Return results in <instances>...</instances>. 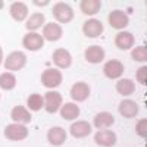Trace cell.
Instances as JSON below:
<instances>
[{"instance_id":"1","label":"cell","mask_w":147,"mask_h":147,"mask_svg":"<svg viewBox=\"0 0 147 147\" xmlns=\"http://www.w3.org/2000/svg\"><path fill=\"white\" fill-rule=\"evenodd\" d=\"M62 74L56 68H47L43 74H41V84L46 88H56L62 84Z\"/></svg>"},{"instance_id":"2","label":"cell","mask_w":147,"mask_h":147,"mask_svg":"<svg viewBox=\"0 0 147 147\" xmlns=\"http://www.w3.org/2000/svg\"><path fill=\"white\" fill-rule=\"evenodd\" d=\"M53 16L60 22V24H68L74 19V9L65 3V2H57L53 6Z\"/></svg>"},{"instance_id":"3","label":"cell","mask_w":147,"mask_h":147,"mask_svg":"<svg viewBox=\"0 0 147 147\" xmlns=\"http://www.w3.org/2000/svg\"><path fill=\"white\" fill-rule=\"evenodd\" d=\"M5 137L10 141H21L28 137V128L24 124H10L5 128Z\"/></svg>"},{"instance_id":"4","label":"cell","mask_w":147,"mask_h":147,"mask_svg":"<svg viewBox=\"0 0 147 147\" xmlns=\"http://www.w3.org/2000/svg\"><path fill=\"white\" fill-rule=\"evenodd\" d=\"M25 63H27V56H25V53L16 50V52H12V53L6 57V60H5V68H6L7 71H21L24 66H25Z\"/></svg>"},{"instance_id":"5","label":"cell","mask_w":147,"mask_h":147,"mask_svg":"<svg viewBox=\"0 0 147 147\" xmlns=\"http://www.w3.org/2000/svg\"><path fill=\"white\" fill-rule=\"evenodd\" d=\"M107 21H109V25L112 28H115V30H124V28L128 27V24H129L128 15L125 13L124 10H119V9H115V10L110 12Z\"/></svg>"},{"instance_id":"6","label":"cell","mask_w":147,"mask_h":147,"mask_svg":"<svg viewBox=\"0 0 147 147\" xmlns=\"http://www.w3.org/2000/svg\"><path fill=\"white\" fill-rule=\"evenodd\" d=\"M22 46L30 52H37V50H40V49H43L44 38H43V35L37 34V32H28V34L24 35Z\"/></svg>"},{"instance_id":"7","label":"cell","mask_w":147,"mask_h":147,"mask_svg":"<svg viewBox=\"0 0 147 147\" xmlns=\"http://www.w3.org/2000/svg\"><path fill=\"white\" fill-rule=\"evenodd\" d=\"M94 143L102 147H113L116 144V134L110 129H100L94 134Z\"/></svg>"},{"instance_id":"8","label":"cell","mask_w":147,"mask_h":147,"mask_svg":"<svg viewBox=\"0 0 147 147\" xmlns=\"http://www.w3.org/2000/svg\"><path fill=\"white\" fill-rule=\"evenodd\" d=\"M103 74L109 80H118L119 77H122V74H124V65H122V62H119V60L112 59V60H109V62L105 63Z\"/></svg>"},{"instance_id":"9","label":"cell","mask_w":147,"mask_h":147,"mask_svg":"<svg viewBox=\"0 0 147 147\" xmlns=\"http://www.w3.org/2000/svg\"><path fill=\"white\" fill-rule=\"evenodd\" d=\"M62 94L57 91H47L44 94V107L49 113H55L59 110V106L62 105Z\"/></svg>"},{"instance_id":"10","label":"cell","mask_w":147,"mask_h":147,"mask_svg":"<svg viewBox=\"0 0 147 147\" xmlns=\"http://www.w3.org/2000/svg\"><path fill=\"white\" fill-rule=\"evenodd\" d=\"M88 96H90V85L87 82L78 81L72 85V88H71V99L72 100L84 102L88 99Z\"/></svg>"},{"instance_id":"11","label":"cell","mask_w":147,"mask_h":147,"mask_svg":"<svg viewBox=\"0 0 147 147\" xmlns=\"http://www.w3.org/2000/svg\"><path fill=\"white\" fill-rule=\"evenodd\" d=\"M82 32L88 38H96L103 32V24L99 19H87L82 25Z\"/></svg>"},{"instance_id":"12","label":"cell","mask_w":147,"mask_h":147,"mask_svg":"<svg viewBox=\"0 0 147 147\" xmlns=\"http://www.w3.org/2000/svg\"><path fill=\"white\" fill-rule=\"evenodd\" d=\"M53 63L59 69H66L72 65V56L66 49H56L53 52Z\"/></svg>"},{"instance_id":"13","label":"cell","mask_w":147,"mask_h":147,"mask_svg":"<svg viewBox=\"0 0 147 147\" xmlns=\"http://www.w3.org/2000/svg\"><path fill=\"white\" fill-rule=\"evenodd\" d=\"M63 34L62 27L56 22H47L44 28H43V38H46L47 41H57Z\"/></svg>"},{"instance_id":"14","label":"cell","mask_w":147,"mask_h":147,"mask_svg":"<svg viewBox=\"0 0 147 147\" xmlns=\"http://www.w3.org/2000/svg\"><path fill=\"white\" fill-rule=\"evenodd\" d=\"M69 132H71V136L75 137V138H85L87 136L91 134V125L87 121H77L71 125Z\"/></svg>"},{"instance_id":"15","label":"cell","mask_w":147,"mask_h":147,"mask_svg":"<svg viewBox=\"0 0 147 147\" xmlns=\"http://www.w3.org/2000/svg\"><path fill=\"white\" fill-rule=\"evenodd\" d=\"M84 57L88 63H100L105 59V49L100 46H90L85 49Z\"/></svg>"},{"instance_id":"16","label":"cell","mask_w":147,"mask_h":147,"mask_svg":"<svg viewBox=\"0 0 147 147\" xmlns=\"http://www.w3.org/2000/svg\"><path fill=\"white\" fill-rule=\"evenodd\" d=\"M66 131L62 127H53L47 131V140L52 146H62L66 141Z\"/></svg>"},{"instance_id":"17","label":"cell","mask_w":147,"mask_h":147,"mask_svg":"<svg viewBox=\"0 0 147 147\" xmlns=\"http://www.w3.org/2000/svg\"><path fill=\"white\" fill-rule=\"evenodd\" d=\"M134 43H136V38L128 31H121L115 37V46L118 49H121V50H128V49H131L134 46Z\"/></svg>"},{"instance_id":"18","label":"cell","mask_w":147,"mask_h":147,"mask_svg":"<svg viewBox=\"0 0 147 147\" xmlns=\"http://www.w3.org/2000/svg\"><path fill=\"white\" fill-rule=\"evenodd\" d=\"M9 13H10L12 19H15L16 22H22L28 16V6L22 2H13L10 5Z\"/></svg>"},{"instance_id":"19","label":"cell","mask_w":147,"mask_h":147,"mask_svg":"<svg viewBox=\"0 0 147 147\" xmlns=\"http://www.w3.org/2000/svg\"><path fill=\"white\" fill-rule=\"evenodd\" d=\"M119 113L124 118H136L138 115V105L134 100H122L118 106Z\"/></svg>"},{"instance_id":"20","label":"cell","mask_w":147,"mask_h":147,"mask_svg":"<svg viewBox=\"0 0 147 147\" xmlns=\"http://www.w3.org/2000/svg\"><path fill=\"white\" fill-rule=\"evenodd\" d=\"M10 118H12V121L18 122V124H28V122H31V113L21 105L12 107Z\"/></svg>"},{"instance_id":"21","label":"cell","mask_w":147,"mask_h":147,"mask_svg":"<svg viewBox=\"0 0 147 147\" xmlns=\"http://www.w3.org/2000/svg\"><path fill=\"white\" fill-rule=\"evenodd\" d=\"M113 124H115V118L109 112H100L94 116V127L99 129H106L107 127H112Z\"/></svg>"},{"instance_id":"22","label":"cell","mask_w":147,"mask_h":147,"mask_svg":"<svg viewBox=\"0 0 147 147\" xmlns=\"http://www.w3.org/2000/svg\"><path fill=\"white\" fill-rule=\"evenodd\" d=\"M60 116H62L63 119L66 121H74L77 119L80 116V107L77 103H66L62 106V109H60Z\"/></svg>"},{"instance_id":"23","label":"cell","mask_w":147,"mask_h":147,"mask_svg":"<svg viewBox=\"0 0 147 147\" xmlns=\"http://www.w3.org/2000/svg\"><path fill=\"white\" fill-rule=\"evenodd\" d=\"M100 7H102V2H99V0H82L80 3L81 12L85 15H88V16L96 15L100 10Z\"/></svg>"},{"instance_id":"24","label":"cell","mask_w":147,"mask_h":147,"mask_svg":"<svg viewBox=\"0 0 147 147\" xmlns=\"http://www.w3.org/2000/svg\"><path fill=\"white\" fill-rule=\"evenodd\" d=\"M115 88L121 96H131L134 91H136V84H134V81H131L128 78H122V80L118 81Z\"/></svg>"},{"instance_id":"25","label":"cell","mask_w":147,"mask_h":147,"mask_svg":"<svg viewBox=\"0 0 147 147\" xmlns=\"http://www.w3.org/2000/svg\"><path fill=\"white\" fill-rule=\"evenodd\" d=\"M43 25H44V15L43 13H32L27 19V24H25V27L30 32H35V30H38Z\"/></svg>"},{"instance_id":"26","label":"cell","mask_w":147,"mask_h":147,"mask_svg":"<svg viewBox=\"0 0 147 147\" xmlns=\"http://www.w3.org/2000/svg\"><path fill=\"white\" fill-rule=\"evenodd\" d=\"M16 85V77L10 72L0 74V88L3 90H12Z\"/></svg>"},{"instance_id":"27","label":"cell","mask_w":147,"mask_h":147,"mask_svg":"<svg viewBox=\"0 0 147 147\" xmlns=\"http://www.w3.org/2000/svg\"><path fill=\"white\" fill-rule=\"evenodd\" d=\"M27 105L30 107V110H32V112H38V110L44 106V97L38 93H34L28 97L27 100Z\"/></svg>"},{"instance_id":"28","label":"cell","mask_w":147,"mask_h":147,"mask_svg":"<svg viewBox=\"0 0 147 147\" xmlns=\"http://www.w3.org/2000/svg\"><path fill=\"white\" fill-rule=\"evenodd\" d=\"M131 57L136 60V62H146L147 60V49L146 46H138L132 50Z\"/></svg>"},{"instance_id":"29","label":"cell","mask_w":147,"mask_h":147,"mask_svg":"<svg viewBox=\"0 0 147 147\" xmlns=\"http://www.w3.org/2000/svg\"><path fill=\"white\" fill-rule=\"evenodd\" d=\"M136 131H137V134H138L140 137H143V138L147 137V119H146V118H144V119H140V121L137 122Z\"/></svg>"},{"instance_id":"30","label":"cell","mask_w":147,"mask_h":147,"mask_svg":"<svg viewBox=\"0 0 147 147\" xmlns=\"http://www.w3.org/2000/svg\"><path fill=\"white\" fill-rule=\"evenodd\" d=\"M146 72H147V66H141V68H138V71H137V81L140 82V84H146L147 82V80H146Z\"/></svg>"},{"instance_id":"31","label":"cell","mask_w":147,"mask_h":147,"mask_svg":"<svg viewBox=\"0 0 147 147\" xmlns=\"http://www.w3.org/2000/svg\"><path fill=\"white\" fill-rule=\"evenodd\" d=\"M32 3H34V5H37V6H46V5L49 3V0H43V2H37V0H34Z\"/></svg>"},{"instance_id":"32","label":"cell","mask_w":147,"mask_h":147,"mask_svg":"<svg viewBox=\"0 0 147 147\" xmlns=\"http://www.w3.org/2000/svg\"><path fill=\"white\" fill-rule=\"evenodd\" d=\"M2 60H3V49L0 46V65H2Z\"/></svg>"},{"instance_id":"33","label":"cell","mask_w":147,"mask_h":147,"mask_svg":"<svg viewBox=\"0 0 147 147\" xmlns=\"http://www.w3.org/2000/svg\"><path fill=\"white\" fill-rule=\"evenodd\" d=\"M3 6H5V3L2 2V0H0V9H3Z\"/></svg>"}]
</instances>
